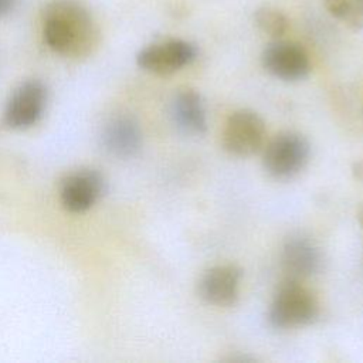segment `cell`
Masks as SVG:
<instances>
[{
  "label": "cell",
  "instance_id": "obj_1",
  "mask_svg": "<svg viewBox=\"0 0 363 363\" xmlns=\"http://www.w3.org/2000/svg\"><path fill=\"white\" fill-rule=\"evenodd\" d=\"M43 38L55 54L81 60L99 44V28L79 0H51L43 9Z\"/></svg>",
  "mask_w": 363,
  "mask_h": 363
},
{
  "label": "cell",
  "instance_id": "obj_2",
  "mask_svg": "<svg viewBox=\"0 0 363 363\" xmlns=\"http://www.w3.org/2000/svg\"><path fill=\"white\" fill-rule=\"evenodd\" d=\"M319 313L315 295L298 279H286L277 289L268 320L277 329H292L311 325Z\"/></svg>",
  "mask_w": 363,
  "mask_h": 363
},
{
  "label": "cell",
  "instance_id": "obj_3",
  "mask_svg": "<svg viewBox=\"0 0 363 363\" xmlns=\"http://www.w3.org/2000/svg\"><path fill=\"white\" fill-rule=\"evenodd\" d=\"M311 157L308 139L292 130L277 133L262 152V166L265 172L278 180H288L299 174Z\"/></svg>",
  "mask_w": 363,
  "mask_h": 363
},
{
  "label": "cell",
  "instance_id": "obj_4",
  "mask_svg": "<svg viewBox=\"0 0 363 363\" xmlns=\"http://www.w3.org/2000/svg\"><path fill=\"white\" fill-rule=\"evenodd\" d=\"M264 119L252 109H238L233 112L223 129V147L233 156L248 157L264 147L265 143Z\"/></svg>",
  "mask_w": 363,
  "mask_h": 363
},
{
  "label": "cell",
  "instance_id": "obj_5",
  "mask_svg": "<svg viewBox=\"0 0 363 363\" xmlns=\"http://www.w3.org/2000/svg\"><path fill=\"white\" fill-rule=\"evenodd\" d=\"M197 47L186 40L170 38L143 47L136 55V64L155 75H170L190 65L197 58Z\"/></svg>",
  "mask_w": 363,
  "mask_h": 363
},
{
  "label": "cell",
  "instance_id": "obj_6",
  "mask_svg": "<svg viewBox=\"0 0 363 363\" xmlns=\"http://www.w3.org/2000/svg\"><path fill=\"white\" fill-rule=\"evenodd\" d=\"M47 86L38 79H28L20 84L11 94L6 111L4 122L11 129H28L37 125L47 106Z\"/></svg>",
  "mask_w": 363,
  "mask_h": 363
},
{
  "label": "cell",
  "instance_id": "obj_7",
  "mask_svg": "<svg viewBox=\"0 0 363 363\" xmlns=\"http://www.w3.org/2000/svg\"><path fill=\"white\" fill-rule=\"evenodd\" d=\"M267 72L285 82H298L311 72V60L305 48L296 43L281 38L271 41L261 54Z\"/></svg>",
  "mask_w": 363,
  "mask_h": 363
},
{
  "label": "cell",
  "instance_id": "obj_8",
  "mask_svg": "<svg viewBox=\"0 0 363 363\" xmlns=\"http://www.w3.org/2000/svg\"><path fill=\"white\" fill-rule=\"evenodd\" d=\"M105 193L104 176L92 169H82L68 174L60 189L62 207L69 213H85L92 208Z\"/></svg>",
  "mask_w": 363,
  "mask_h": 363
},
{
  "label": "cell",
  "instance_id": "obj_9",
  "mask_svg": "<svg viewBox=\"0 0 363 363\" xmlns=\"http://www.w3.org/2000/svg\"><path fill=\"white\" fill-rule=\"evenodd\" d=\"M241 269L233 264L216 265L207 269L199 281V295L214 306H231L238 299Z\"/></svg>",
  "mask_w": 363,
  "mask_h": 363
},
{
  "label": "cell",
  "instance_id": "obj_10",
  "mask_svg": "<svg viewBox=\"0 0 363 363\" xmlns=\"http://www.w3.org/2000/svg\"><path fill=\"white\" fill-rule=\"evenodd\" d=\"M323 257L320 250L308 238H289L281 251V267L289 279H303L318 274Z\"/></svg>",
  "mask_w": 363,
  "mask_h": 363
},
{
  "label": "cell",
  "instance_id": "obj_11",
  "mask_svg": "<svg viewBox=\"0 0 363 363\" xmlns=\"http://www.w3.org/2000/svg\"><path fill=\"white\" fill-rule=\"evenodd\" d=\"M170 113L174 125L187 135H201L207 129L206 106L201 95L190 88L176 92L172 99Z\"/></svg>",
  "mask_w": 363,
  "mask_h": 363
},
{
  "label": "cell",
  "instance_id": "obj_12",
  "mask_svg": "<svg viewBox=\"0 0 363 363\" xmlns=\"http://www.w3.org/2000/svg\"><path fill=\"white\" fill-rule=\"evenodd\" d=\"M104 147L116 157L128 159L142 147V130L130 116L113 118L102 132Z\"/></svg>",
  "mask_w": 363,
  "mask_h": 363
},
{
  "label": "cell",
  "instance_id": "obj_13",
  "mask_svg": "<svg viewBox=\"0 0 363 363\" xmlns=\"http://www.w3.org/2000/svg\"><path fill=\"white\" fill-rule=\"evenodd\" d=\"M323 4L346 27L354 31L363 28V0H323Z\"/></svg>",
  "mask_w": 363,
  "mask_h": 363
},
{
  "label": "cell",
  "instance_id": "obj_14",
  "mask_svg": "<svg viewBox=\"0 0 363 363\" xmlns=\"http://www.w3.org/2000/svg\"><path fill=\"white\" fill-rule=\"evenodd\" d=\"M254 21L259 31L265 35L271 37L272 40L281 38L288 30V18L286 16L274 7L262 6L255 10Z\"/></svg>",
  "mask_w": 363,
  "mask_h": 363
},
{
  "label": "cell",
  "instance_id": "obj_15",
  "mask_svg": "<svg viewBox=\"0 0 363 363\" xmlns=\"http://www.w3.org/2000/svg\"><path fill=\"white\" fill-rule=\"evenodd\" d=\"M17 0H0V18L13 11Z\"/></svg>",
  "mask_w": 363,
  "mask_h": 363
},
{
  "label": "cell",
  "instance_id": "obj_16",
  "mask_svg": "<svg viewBox=\"0 0 363 363\" xmlns=\"http://www.w3.org/2000/svg\"><path fill=\"white\" fill-rule=\"evenodd\" d=\"M353 173H354V176H356L357 179L363 180V162H359V163H356V164L353 166Z\"/></svg>",
  "mask_w": 363,
  "mask_h": 363
},
{
  "label": "cell",
  "instance_id": "obj_17",
  "mask_svg": "<svg viewBox=\"0 0 363 363\" xmlns=\"http://www.w3.org/2000/svg\"><path fill=\"white\" fill-rule=\"evenodd\" d=\"M357 218H359V223L363 225V203H362V206L359 207V211H357Z\"/></svg>",
  "mask_w": 363,
  "mask_h": 363
}]
</instances>
